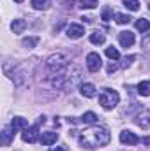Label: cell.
I'll return each mask as SVG.
<instances>
[{"label": "cell", "instance_id": "obj_1", "mask_svg": "<svg viewBox=\"0 0 150 151\" xmlns=\"http://www.w3.org/2000/svg\"><path fill=\"white\" fill-rule=\"evenodd\" d=\"M111 141V134L108 132V128L104 127H94L87 132H83L79 135V142L81 146H87V148H92V146H106L108 142Z\"/></svg>", "mask_w": 150, "mask_h": 151}, {"label": "cell", "instance_id": "obj_2", "mask_svg": "<svg viewBox=\"0 0 150 151\" xmlns=\"http://www.w3.org/2000/svg\"><path fill=\"white\" fill-rule=\"evenodd\" d=\"M67 65H69V58H67L64 53H57V55H51V56L46 60V69H48L51 74L66 72Z\"/></svg>", "mask_w": 150, "mask_h": 151}, {"label": "cell", "instance_id": "obj_3", "mask_svg": "<svg viewBox=\"0 0 150 151\" xmlns=\"http://www.w3.org/2000/svg\"><path fill=\"white\" fill-rule=\"evenodd\" d=\"M118 100H120L118 93H117L115 90H111V88H104V90L101 91V95H99V104H101L106 111H110V109H113V107H117Z\"/></svg>", "mask_w": 150, "mask_h": 151}, {"label": "cell", "instance_id": "obj_4", "mask_svg": "<svg viewBox=\"0 0 150 151\" xmlns=\"http://www.w3.org/2000/svg\"><path fill=\"white\" fill-rule=\"evenodd\" d=\"M81 69H78V67H73L69 72H66V83H64V88L66 90H69V88H74L76 84H79L81 83Z\"/></svg>", "mask_w": 150, "mask_h": 151}, {"label": "cell", "instance_id": "obj_5", "mask_svg": "<svg viewBox=\"0 0 150 151\" xmlns=\"http://www.w3.org/2000/svg\"><path fill=\"white\" fill-rule=\"evenodd\" d=\"M118 139H120V142H122L124 146H136V144L141 142V139H140L134 132H131V130H122L120 135H118Z\"/></svg>", "mask_w": 150, "mask_h": 151}, {"label": "cell", "instance_id": "obj_6", "mask_svg": "<svg viewBox=\"0 0 150 151\" xmlns=\"http://www.w3.org/2000/svg\"><path fill=\"white\" fill-rule=\"evenodd\" d=\"M87 67L90 72H99V69L103 67V60L97 53H88L87 55Z\"/></svg>", "mask_w": 150, "mask_h": 151}, {"label": "cell", "instance_id": "obj_7", "mask_svg": "<svg viewBox=\"0 0 150 151\" xmlns=\"http://www.w3.org/2000/svg\"><path fill=\"white\" fill-rule=\"evenodd\" d=\"M23 141L25 142H30V144H34V142H37L39 139V127L37 125H34V127H28V128H25V132H23Z\"/></svg>", "mask_w": 150, "mask_h": 151}, {"label": "cell", "instance_id": "obj_8", "mask_svg": "<svg viewBox=\"0 0 150 151\" xmlns=\"http://www.w3.org/2000/svg\"><path fill=\"white\" fill-rule=\"evenodd\" d=\"M134 123L141 128H149L150 127V111L149 109H140V113L134 116Z\"/></svg>", "mask_w": 150, "mask_h": 151}, {"label": "cell", "instance_id": "obj_9", "mask_svg": "<svg viewBox=\"0 0 150 151\" xmlns=\"http://www.w3.org/2000/svg\"><path fill=\"white\" fill-rule=\"evenodd\" d=\"M66 34H67L69 39H81L83 34H85V28H83L81 25H78V23H71V25L67 27Z\"/></svg>", "mask_w": 150, "mask_h": 151}, {"label": "cell", "instance_id": "obj_10", "mask_svg": "<svg viewBox=\"0 0 150 151\" xmlns=\"http://www.w3.org/2000/svg\"><path fill=\"white\" fill-rule=\"evenodd\" d=\"M14 134H16V130H14L12 127H5V128L2 130L0 144H2V146H11V142H12V139H14Z\"/></svg>", "mask_w": 150, "mask_h": 151}, {"label": "cell", "instance_id": "obj_11", "mask_svg": "<svg viewBox=\"0 0 150 151\" xmlns=\"http://www.w3.org/2000/svg\"><path fill=\"white\" fill-rule=\"evenodd\" d=\"M58 141V134L57 132H42V135H41V139H39V142L42 144V146H51V144H55Z\"/></svg>", "mask_w": 150, "mask_h": 151}, {"label": "cell", "instance_id": "obj_12", "mask_svg": "<svg viewBox=\"0 0 150 151\" xmlns=\"http://www.w3.org/2000/svg\"><path fill=\"white\" fill-rule=\"evenodd\" d=\"M118 42H120V46H124V47H131L133 44H134V34L133 32H120L118 34Z\"/></svg>", "mask_w": 150, "mask_h": 151}, {"label": "cell", "instance_id": "obj_13", "mask_svg": "<svg viewBox=\"0 0 150 151\" xmlns=\"http://www.w3.org/2000/svg\"><path fill=\"white\" fill-rule=\"evenodd\" d=\"M79 91H81V95L87 97V99L95 97V86H94L92 83H83V84L79 86Z\"/></svg>", "mask_w": 150, "mask_h": 151}, {"label": "cell", "instance_id": "obj_14", "mask_svg": "<svg viewBox=\"0 0 150 151\" xmlns=\"http://www.w3.org/2000/svg\"><path fill=\"white\" fill-rule=\"evenodd\" d=\"M11 127L14 130H25V128H28V121L25 118H21V116H14L12 121H11Z\"/></svg>", "mask_w": 150, "mask_h": 151}, {"label": "cell", "instance_id": "obj_15", "mask_svg": "<svg viewBox=\"0 0 150 151\" xmlns=\"http://www.w3.org/2000/svg\"><path fill=\"white\" fill-rule=\"evenodd\" d=\"M25 28H27V21H25V19H14V21L11 23V30H12L14 34H21Z\"/></svg>", "mask_w": 150, "mask_h": 151}, {"label": "cell", "instance_id": "obj_16", "mask_svg": "<svg viewBox=\"0 0 150 151\" xmlns=\"http://www.w3.org/2000/svg\"><path fill=\"white\" fill-rule=\"evenodd\" d=\"M79 121L85 123V125H95V123H97V114L92 113V111H88V113H85L79 118Z\"/></svg>", "mask_w": 150, "mask_h": 151}, {"label": "cell", "instance_id": "obj_17", "mask_svg": "<svg viewBox=\"0 0 150 151\" xmlns=\"http://www.w3.org/2000/svg\"><path fill=\"white\" fill-rule=\"evenodd\" d=\"M136 90H138V93H140L141 97H149L150 95V81H141V83L136 86Z\"/></svg>", "mask_w": 150, "mask_h": 151}, {"label": "cell", "instance_id": "obj_18", "mask_svg": "<svg viewBox=\"0 0 150 151\" xmlns=\"http://www.w3.org/2000/svg\"><path fill=\"white\" fill-rule=\"evenodd\" d=\"M136 30H138V32H141V34L149 32V30H150V21H149V19H145V18H140V19L136 21Z\"/></svg>", "mask_w": 150, "mask_h": 151}, {"label": "cell", "instance_id": "obj_19", "mask_svg": "<svg viewBox=\"0 0 150 151\" xmlns=\"http://www.w3.org/2000/svg\"><path fill=\"white\" fill-rule=\"evenodd\" d=\"M32 5H34V9H37V11H46V9H50L51 2H50V0H32Z\"/></svg>", "mask_w": 150, "mask_h": 151}, {"label": "cell", "instance_id": "obj_20", "mask_svg": "<svg viewBox=\"0 0 150 151\" xmlns=\"http://www.w3.org/2000/svg\"><path fill=\"white\" fill-rule=\"evenodd\" d=\"M37 42H39V39H37V37H27V39H23V40H21L23 47H28V49L36 47V46H37Z\"/></svg>", "mask_w": 150, "mask_h": 151}, {"label": "cell", "instance_id": "obj_21", "mask_svg": "<svg viewBox=\"0 0 150 151\" xmlns=\"http://www.w3.org/2000/svg\"><path fill=\"white\" fill-rule=\"evenodd\" d=\"M104 40H106V37H104L103 34H99V32L90 34V42H92V44H104Z\"/></svg>", "mask_w": 150, "mask_h": 151}, {"label": "cell", "instance_id": "obj_22", "mask_svg": "<svg viewBox=\"0 0 150 151\" xmlns=\"http://www.w3.org/2000/svg\"><path fill=\"white\" fill-rule=\"evenodd\" d=\"M115 18H117L115 21H117L118 25H129V23H131V19H133L131 16H127V14H120V12H118V14H115Z\"/></svg>", "mask_w": 150, "mask_h": 151}, {"label": "cell", "instance_id": "obj_23", "mask_svg": "<svg viewBox=\"0 0 150 151\" xmlns=\"http://www.w3.org/2000/svg\"><path fill=\"white\" fill-rule=\"evenodd\" d=\"M122 2L129 11H138L140 9V0H122Z\"/></svg>", "mask_w": 150, "mask_h": 151}, {"label": "cell", "instance_id": "obj_24", "mask_svg": "<svg viewBox=\"0 0 150 151\" xmlns=\"http://www.w3.org/2000/svg\"><path fill=\"white\" fill-rule=\"evenodd\" d=\"M97 4H99V0H81L79 2V7L81 9H94Z\"/></svg>", "mask_w": 150, "mask_h": 151}, {"label": "cell", "instance_id": "obj_25", "mask_svg": "<svg viewBox=\"0 0 150 151\" xmlns=\"http://www.w3.org/2000/svg\"><path fill=\"white\" fill-rule=\"evenodd\" d=\"M106 56L108 58H111V60H118L120 58V53H118V49L117 47H106Z\"/></svg>", "mask_w": 150, "mask_h": 151}, {"label": "cell", "instance_id": "obj_26", "mask_svg": "<svg viewBox=\"0 0 150 151\" xmlns=\"http://www.w3.org/2000/svg\"><path fill=\"white\" fill-rule=\"evenodd\" d=\"M111 9H110V7H104V9H103V19H104V21H110V19H111Z\"/></svg>", "mask_w": 150, "mask_h": 151}, {"label": "cell", "instance_id": "obj_27", "mask_svg": "<svg viewBox=\"0 0 150 151\" xmlns=\"http://www.w3.org/2000/svg\"><path fill=\"white\" fill-rule=\"evenodd\" d=\"M134 58H136V56H134V55H131V56H129V58H125V60H124V65H122V67H127V65H131V62H133V60H134Z\"/></svg>", "mask_w": 150, "mask_h": 151}, {"label": "cell", "instance_id": "obj_28", "mask_svg": "<svg viewBox=\"0 0 150 151\" xmlns=\"http://www.w3.org/2000/svg\"><path fill=\"white\" fill-rule=\"evenodd\" d=\"M141 46H143L145 49H149V46H150V35H149V37H145L143 40H141Z\"/></svg>", "mask_w": 150, "mask_h": 151}, {"label": "cell", "instance_id": "obj_29", "mask_svg": "<svg viewBox=\"0 0 150 151\" xmlns=\"http://www.w3.org/2000/svg\"><path fill=\"white\" fill-rule=\"evenodd\" d=\"M115 70H117V65H115V63H110V65H108V74H111Z\"/></svg>", "mask_w": 150, "mask_h": 151}, {"label": "cell", "instance_id": "obj_30", "mask_svg": "<svg viewBox=\"0 0 150 151\" xmlns=\"http://www.w3.org/2000/svg\"><path fill=\"white\" fill-rule=\"evenodd\" d=\"M51 151H67V150L62 148V146H57V148H51Z\"/></svg>", "mask_w": 150, "mask_h": 151}, {"label": "cell", "instance_id": "obj_31", "mask_svg": "<svg viewBox=\"0 0 150 151\" xmlns=\"http://www.w3.org/2000/svg\"><path fill=\"white\" fill-rule=\"evenodd\" d=\"M141 142H143V144H147V146H150V137H145V139H141Z\"/></svg>", "mask_w": 150, "mask_h": 151}, {"label": "cell", "instance_id": "obj_32", "mask_svg": "<svg viewBox=\"0 0 150 151\" xmlns=\"http://www.w3.org/2000/svg\"><path fill=\"white\" fill-rule=\"evenodd\" d=\"M14 2H20V4H21V2H23V0H14Z\"/></svg>", "mask_w": 150, "mask_h": 151}, {"label": "cell", "instance_id": "obj_33", "mask_svg": "<svg viewBox=\"0 0 150 151\" xmlns=\"http://www.w3.org/2000/svg\"><path fill=\"white\" fill-rule=\"evenodd\" d=\"M149 9H150V5H149Z\"/></svg>", "mask_w": 150, "mask_h": 151}]
</instances>
